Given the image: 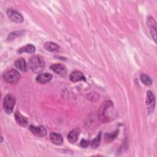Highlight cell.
I'll list each match as a JSON object with an SVG mask.
<instances>
[{
  "label": "cell",
  "instance_id": "1",
  "mask_svg": "<svg viewBox=\"0 0 157 157\" xmlns=\"http://www.w3.org/2000/svg\"><path fill=\"white\" fill-rule=\"evenodd\" d=\"M115 110L111 101H105L100 106L98 112V118L102 123H107L115 117Z\"/></svg>",
  "mask_w": 157,
  "mask_h": 157
},
{
  "label": "cell",
  "instance_id": "2",
  "mask_svg": "<svg viewBox=\"0 0 157 157\" xmlns=\"http://www.w3.org/2000/svg\"><path fill=\"white\" fill-rule=\"evenodd\" d=\"M45 63L44 58L39 55L31 56L28 61L29 69L35 73L41 72L45 68Z\"/></svg>",
  "mask_w": 157,
  "mask_h": 157
},
{
  "label": "cell",
  "instance_id": "3",
  "mask_svg": "<svg viewBox=\"0 0 157 157\" xmlns=\"http://www.w3.org/2000/svg\"><path fill=\"white\" fill-rule=\"evenodd\" d=\"M20 78V74L15 69H10L6 72L3 75L4 80L9 83H16Z\"/></svg>",
  "mask_w": 157,
  "mask_h": 157
},
{
  "label": "cell",
  "instance_id": "4",
  "mask_svg": "<svg viewBox=\"0 0 157 157\" xmlns=\"http://www.w3.org/2000/svg\"><path fill=\"white\" fill-rule=\"evenodd\" d=\"M15 104V97L10 94H7L3 102V107L4 111L7 113H11L13 110V107Z\"/></svg>",
  "mask_w": 157,
  "mask_h": 157
},
{
  "label": "cell",
  "instance_id": "5",
  "mask_svg": "<svg viewBox=\"0 0 157 157\" xmlns=\"http://www.w3.org/2000/svg\"><path fill=\"white\" fill-rule=\"evenodd\" d=\"M7 14L8 17L12 21L15 23H21L23 21V16L17 11L9 9L7 10Z\"/></svg>",
  "mask_w": 157,
  "mask_h": 157
},
{
  "label": "cell",
  "instance_id": "6",
  "mask_svg": "<svg viewBox=\"0 0 157 157\" xmlns=\"http://www.w3.org/2000/svg\"><path fill=\"white\" fill-rule=\"evenodd\" d=\"M146 104L148 105V112L151 113L153 112L155 105V98L152 91H148L147 92Z\"/></svg>",
  "mask_w": 157,
  "mask_h": 157
},
{
  "label": "cell",
  "instance_id": "7",
  "mask_svg": "<svg viewBox=\"0 0 157 157\" xmlns=\"http://www.w3.org/2000/svg\"><path fill=\"white\" fill-rule=\"evenodd\" d=\"M29 129L34 135H35L37 137H42L45 136L47 134V130H46L45 128L42 125H40L39 126H35L33 125H31L29 127Z\"/></svg>",
  "mask_w": 157,
  "mask_h": 157
},
{
  "label": "cell",
  "instance_id": "8",
  "mask_svg": "<svg viewBox=\"0 0 157 157\" xmlns=\"http://www.w3.org/2000/svg\"><path fill=\"white\" fill-rule=\"evenodd\" d=\"M50 69L58 75H64L66 73V67L62 64H53L50 66Z\"/></svg>",
  "mask_w": 157,
  "mask_h": 157
},
{
  "label": "cell",
  "instance_id": "9",
  "mask_svg": "<svg viewBox=\"0 0 157 157\" xmlns=\"http://www.w3.org/2000/svg\"><path fill=\"white\" fill-rule=\"evenodd\" d=\"M52 75L48 72H45V73L39 74L36 77V82H38L39 83L44 84L49 82L52 80Z\"/></svg>",
  "mask_w": 157,
  "mask_h": 157
},
{
  "label": "cell",
  "instance_id": "10",
  "mask_svg": "<svg viewBox=\"0 0 157 157\" xmlns=\"http://www.w3.org/2000/svg\"><path fill=\"white\" fill-rule=\"evenodd\" d=\"M15 119L17 123L21 126H26L28 123V121L26 117L20 113V112L16 111L14 114Z\"/></svg>",
  "mask_w": 157,
  "mask_h": 157
},
{
  "label": "cell",
  "instance_id": "11",
  "mask_svg": "<svg viewBox=\"0 0 157 157\" xmlns=\"http://www.w3.org/2000/svg\"><path fill=\"white\" fill-rule=\"evenodd\" d=\"M69 78L72 82H76L80 80L85 81V77H84L83 74L78 71H75L72 72Z\"/></svg>",
  "mask_w": 157,
  "mask_h": 157
},
{
  "label": "cell",
  "instance_id": "12",
  "mask_svg": "<svg viewBox=\"0 0 157 157\" xmlns=\"http://www.w3.org/2000/svg\"><path fill=\"white\" fill-rule=\"evenodd\" d=\"M50 138L53 143L56 145H61L63 142V139L61 134L55 132H51L50 134Z\"/></svg>",
  "mask_w": 157,
  "mask_h": 157
},
{
  "label": "cell",
  "instance_id": "13",
  "mask_svg": "<svg viewBox=\"0 0 157 157\" xmlns=\"http://www.w3.org/2000/svg\"><path fill=\"white\" fill-rule=\"evenodd\" d=\"M80 131L79 129H74L70 131L67 136V139L71 143H75L79 136Z\"/></svg>",
  "mask_w": 157,
  "mask_h": 157
},
{
  "label": "cell",
  "instance_id": "14",
  "mask_svg": "<svg viewBox=\"0 0 157 157\" xmlns=\"http://www.w3.org/2000/svg\"><path fill=\"white\" fill-rule=\"evenodd\" d=\"M148 25L150 27V33L152 36V38L153 39L154 41L156 42V23L153 20V19L151 17L148 19Z\"/></svg>",
  "mask_w": 157,
  "mask_h": 157
},
{
  "label": "cell",
  "instance_id": "15",
  "mask_svg": "<svg viewBox=\"0 0 157 157\" xmlns=\"http://www.w3.org/2000/svg\"><path fill=\"white\" fill-rule=\"evenodd\" d=\"M14 64H15V67L17 69H18L20 71H21L25 72L27 69V66H26V61H25V60L23 58H20L17 59L15 61Z\"/></svg>",
  "mask_w": 157,
  "mask_h": 157
},
{
  "label": "cell",
  "instance_id": "16",
  "mask_svg": "<svg viewBox=\"0 0 157 157\" xmlns=\"http://www.w3.org/2000/svg\"><path fill=\"white\" fill-rule=\"evenodd\" d=\"M44 48L49 52H55L59 48L58 45L52 42H47L44 44Z\"/></svg>",
  "mask_w": 157,
  "mask_h": 157
},
{
  "label": "cell",
  "instance_id": "17",
  "mask_svg": "<svg viewBox=\"0 0 157 157\" xmlns=\"http://www.w3.org/2000/svg\"><path fill=\"white\" fill-rule=\"evenodd\" d=\"M35 52V47L32 44H28L25 46H23L19 48L18 52L19 53H33Z\"/></svg>",
  "mask_w": 157,
  "mask_h": 157
},
{
  "label": "cell",
  "instance_id": "18",
  "mask_svg": "<svg viewBox=\"0 0 157 157\" xmlns=\"http://www.w3.org/2000/svg\"><path fill=\"white\" fill-rule=\"evenodd\" d=\"M140 78L141 82L146 85H151L152 84V80L148 75H146L145 74H141L140 75Z\"/></svg>",
  "mask_w": 157,
  "mask_h": 157
},
{
  "label": "cell",
  "instance_id": "19",
  "mask_svg": "<svg viewBox=\"0 0 157 157\" xmlns=\"http://www.w3.org/2000/svg\"><path fill=\"white\" fill-rule=\"evenodd\" d=\"M101 139V132H99V134L96 136V137L91 142V147L94 148H96L99 145Z\"/></svg>",
  "mask_w": 157,
  "mask_h": 157
},
{
  "label": "cell",
  "instance_id": "20",
  "mask_svg": "<svg viewBox=\"0 0 157 157\" xmlns=\"http://www.w3.org/2000/svg\"><path fill=\"white\" fill-rule=\"evenodd\" d=\"M118 134V131H116L115 132L113 133H111V134H105V140L107 142H110L113 140L114 139H115V137H117Z\"/></svg>",
  "mask_w": 157,
  "mask_h": 157
},
{
  "label": "cell",
  "instance_id": "21",
  "mask_svg": "<svg viewBox=\"0 0 157 157\" xmlns=\"http://www.w3.org/2000/svg\"><path fill=\"white\" fill-rule=\"evenodd\" d=\"M88 99L92 101H96L99 99V95L96 93H90L88 94Z\"/></svg>",
  "mask_w": 157,
  "mask_h": 157
},
{
  "label": "cell",
  "instance_id": "22",
  "mask_svg": "<svg viewBox=\"0 0 157 157\" xmlns=\"http://www.w3.org/2000/svg\"><path fill=\"white\" fill-rule=\"evenodd\" d=\"M89 141H88V140H85V139H82V141H81V142H80V145H81V146L82 147H83V148H86L88 146V145H89Z\"/></svg>",
  "mask_w": 157,
  "mask_h": 157
}]
</instances>
